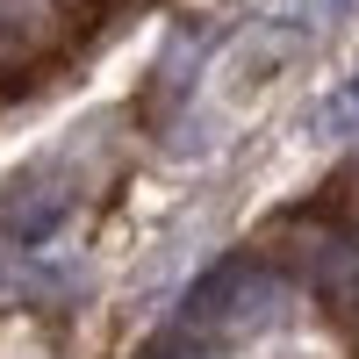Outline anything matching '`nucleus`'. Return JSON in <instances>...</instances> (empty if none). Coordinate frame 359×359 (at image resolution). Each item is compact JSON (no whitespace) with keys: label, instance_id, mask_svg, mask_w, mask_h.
I'll return each instance as SVG.
<instances>
[{"label":"nucleus","instance_id":"obj_1","mask_svg":"<svg viewBox=\"0 0 359 359\" xmlns=\"http://www.w3.org/2000/svg\"><path fill=\"white\" fill-rule=\"evenodd\" d=\"M65 208H72V187L57 180V165H36L0 194V237L8 245H36V237H50L65 223Z\"/></svg>","mask_w":359,"mask_h":359},{"label":"nucleus","instance_id":"obj_4","mask_svg":"<svg viewBox=\"0 0 359 359\" xmlns=\"http://www.w3.org/2000/svg\"><path fill=\"white\" fill-rule=\"evenodd\" d=\"M15 29H50V0H0V36Z\"/></svg>","mask_w":359,"mask_h":359},{"label":"nucleus","instance_id":"obj_2","mask_svg":"<svg viewBox=\"0 0 359 359\" xmlns=\"http://www.w3.org/2000/svg\"><path fill=\"white\" fill-rule=\"evenodd\" d=\"M302 266L345 316H359V245L338 230H302Z\"/></svg>","mask_w":359,"mask_h":359},{"label":"nucleus","instance_id":"obj_3","mask_svg":"<svg viewBox=\"0 0 359 359\" xmlns=\"http://www.w3.org/2000/svg\"><path fill=\"white\" fill-rule=\"evenodd\" d=\"M316 137H359V65L323 94V108H316Z\"/></svg>","mask_w":359,"mask_h":359}]
</instances>
